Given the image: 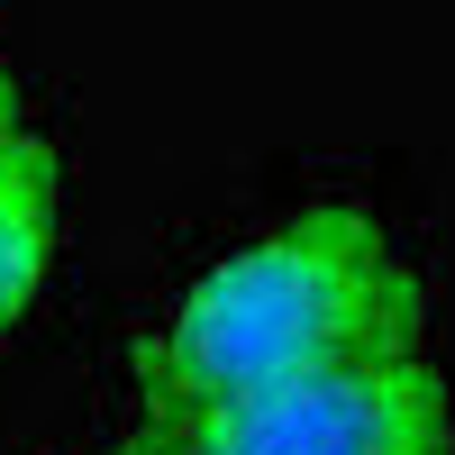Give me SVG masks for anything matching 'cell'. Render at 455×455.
<instances>
[{
    "label": "cell",
    "instance_id": "cell-3",
    "mask_svg": "<svg viewBox=\"0 0 455 455\" xmlns=\"http://www.w3.org/2000/svg\"><path fill=\"white\" fill-rule=\"evenodd\" d=\"M46 255H55V146L19 128L0 146V328L36 300Z\"/></svg>",
    "mask_w": 455,
    "mask_h": 455
},
{
    "label": "cell",
    "instance_id": "cell-2",
    "mask_svg": "<svg viewBox=\"0 0 455 455\" xmlns=\"http://www.w3.org/2000/svg\"><path fill=\"white\" fill-rule=\"evenodd\" d=\"M228 455H455V392L428 355L319 373L228 419H192Z\"/></svg>",
    "mask_w": 455,
    "mask_h": 455
},
{
    "label": "cell",
    "instance_id": "cell-4",
    "mask_svg": "<svg viewBox=\"0 0 455 455\" xmlns=\"http://www.w3.org/2000/svg\"><path fill=\"white\" fill-rule=\"evenodd\" d=\"M100 455H228L210 428H192V419H156V410H146V419L128 428V437H109Z\"/></svg>",
    "mask_w": 455,
    "mask_h": 455
},
{
    "label": "cell",
    "instance_id": "cell-1",
    "mask_svg": "<svg viewBox=\"0 0 455 455\" xmlns=\"http://www.w3.org/2000/svg\"><path fill=\"white\" fill-rule=\"evenodd\" d=\"M419 328L428 291L383 237V219L355 201H319L219 255L137 347V383L156 419H228L319 373L419 355Z\"/></svg>",
    "mask_w": 455,
    "mask_h": 455
},
{
    "label": "cell",
    "instance_id": "cell-5",
    "mask_svg": "<svg viewBox=\"0 0 455 455\" xmlns=\"http://www.w3.org/2000/svg\"><path fill=\"white\" fill-rule=\"evenodd\" d=\"M19 128H28V119H19V92H10V73H0V146H10Z\"/></svg>",
    "mask_w": 455,
    "mask_h": 455
}]
</instances>
